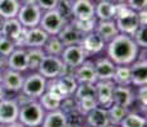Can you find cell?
<instances>
[{
	"instance_id": "1",
	"label": "cell",
	"mask_w": 147,
	"mask_h": 127,
	"mask_svg": "<svg viewBox=\"0 0 147 127\" xmlns=\"http://www.w3.org/2000/svg\"><path fill=\"white\" fill-rule=\"evenodd\" d=\"M107 57L115 65H131L140 53V47L131 36L118 33L111 41L106 43Z\"/></svg>"
},
{
	"instance_id": "2",
	"label": "cell",
	"mask_w": 147,
	"mask_h": 127,
	"mask_svg": "<svg viewBox=\"0 0 147 127\" xmlns=\"http://www.w3.org/2000/svg\"><path fill=\"white\" fill-rule=\"evenodd\" d=\"M115 24L119 31V33L127 36H133V33L140 27L138 23L137 12L127 5V3L121 4H115V17H114Z\"/></svg>"
},
{
	"instance_id": "3",
	"label": "cell",
	"mask_w": 147,
	"mask_h": 127,
	"mask_svg": "<svg viewBox=\"0 0 147 127\" xmlns=\"http://www.w3.org/2000/svg\"><path fill=\"white\" fill-rule=\"evenodd\" d=\"M45 109L37 99H31L19 106L18 121L26 127H40L45 117Z\"/></svg>"
},
{
	"instance_id": "4",
	"label": "cell",
	"mask_w": 147,
	"mask_h": 127,
	"mask_svg": "<svg viewBox=\"0 0 147 127\" xmlns=\"http://www.w3.org/2000/svg\"><path fill=\"white\" fill-rule=\"evenodd\" d=\"M73 70L74 69L68 67L59 56L45 55L37 69V72H40L46 80H49V79H55L64 74H73Z\"/></svg>"
},
{
	"instance_id": "5",
	"label": "cell",
	"mask_w": 147,
	"mask_h": 127,
	"mask_svg": "<svg viewBox=\"0 0 147 127\" xmlns=\"http://www.w3.org/2000/svg\"><path fill=\"white\" fill-rule=\"evenodd\" d=\"M41 15L42 10L35 3V0H24L23 4H21L17 19L24 28H33L37 27L40 23Z\"/></svg>"
},
{
	"instance_id": "6",
	"label": "cell",
	"mask_w": 147,
	"mask_h": 127,
	"mask_svg": "<svg viewBox=\"0 0 147 127\" xmlns=\"http://www.w3.org/2000/svg\"><path fill=\"white\" fill-rule=\"evenodd\" d=\"M67 23L68 22L58 13V10L53 9L42 13L38 27H41L49 36H56Z\"/></svg>"
},
{
	"instance_id": "7",
	"label": "cell",
	"mask_w": 147,
	"mask_h": 127,
	"mask_svg": "<svg viewBox=\"0 0 147 127\" xmlns=\"http://www.w3.org/2000/svg\"><path fill=\"white\" fill-rule=\"evenodd\" d=\"M45 90H46V79L40 72L32 71V74L24 76L23 86L21 90L23 94L33 99H37L42 93H45Z\"/></svg>"
},
{
	"instance_id": "8",
	"label": "cell",
	"mask_w": 147,
	"mask_h": 127,
	"mask_svg": "<svg viewBox=\"0 0 147 127\" xmlns=\"http://www.w3.org/2000/svg\"><path fill=\"white\" fill-rule=\"evenodd\" d=\"M131 67L132 86L147 85V61H146V49H141L138 57L129 65Z\"/></svg>"
},
{
	"instance_id": "9",
	"label": "cell",
	"mask_w": 147,
	"mask_h": 127,
	"mask_svg": "<svg viewBox=\"0 0 147 127\" xmlns=\"http://www.w3.org/2000/svg\"><path fill=\"white\" fill-rule=\"evenodd\" d=\"M60 59L64 64L70 69H76L77 66L87 60V55L84 53L83 49L81 45H70V46H65L60 55Z\"/></svg>"
},
{
	"instance_id": "10",
	"label": "cell",
	"mask_w": 147,
	"mask_h": 127,
	"mask_svg": "<svg viewBox=\"0 0 147 127\" xmlns=\"http://www.w3.org/2000/svg\"><path fill=\"white\" fill-rule=\"evenodd\" d=\"M23 72L16 71L12 69H5L1 72V86L7 93H19L23 86L24 76Z\"/></svg>"
},
{
	"instance_id": "11",
	"label": "cell",
	"mask_w": 147,
	"mask_h": 127,
	"mask_svg": "<svg viewBox=\"0 0 147 127\" xmlns=\"http://www.w3.org/2000/svg\"><path fill=\"white\" fill-rule=\"evenodd\" d=\"M19 104L17 103L16 98H7L0 100V123L10 125L18 121Z\"/></svg>"
},
{
	"instance_id": "12",
	"label": "cell",
	"mask_w": 147,
	"mask_h": 127,
	"mask_svg": "<svg viewBox=\"0 0 147 127\" xmlns=\"http://www.w3.org/2000/svg\"><path fill=\"white\" fill-rule=\"evenodd\" d=\"M81 47L83 49L84 53L87 55V57H91V56L98 55L100 52H102L106 47V43L97 33L95 32H90L87 35L83 36L81 41Z\"/></svg>"
},
{
	"instance_id": "13",
	"label": "cell",
	"mask_w": 147,
	"mask_h": 127,
	"mask_svg": "<svg viewBox=\"0 0 147 127\" xmlns=\"http://www.w3.org/2000/svg\"><path fill=\"white\" fill-rule=\"evenodd\" d=\"M113 80H97L96 86V100L100 107L109 108L113 104V90H114Z\"/></svg>"
},
{
	"instance_id": "14",
	"label": "cell",
	"mask_w": 147,
	"mask_h": 127,
	"mask_svg": "<svg viewBox=\"0 0 147 127\" xmlns=\"http://www.w3.org/2000/svg\"><path fill=\"white\" fill-rule=\"evenodd\" d=\"M73 76L78 84H95L97 81V76H96L94 61L84 60L80 66L73 70Z\"/></svg>"
},
{
	"instance_id": "15",
	"label": "cell",
	"mask_w": 147,
	"mask_h": 127,
	"mask_svg": "<svg viewBox=\"0 0 147 127\" xmlns=\"http://www.w3.org/2000/svg\"><path fill=\"white\" fill-rule=\"evenodd\" d=\"M113 103L131 108L136 103V94L132 85H114L113 90Z\"/></svg>"
},
{
	"instance_id": "16",
	"label": "cell",
	"mask_w": 147,
	"mask_h": 127,
	"mask_svg": "<svg viewBox=\"0 0 147 127\" xmlns=\"http://www.w3.org/2000/svg\"><path fill=\"white\" fill-rule=\"evenodd\" d=\"M84 125L90 127H107L110 125L107 108L100 106L95 107L92 111H90L84 116Z\"/></svg>"
},
{
	"instance_id": "17",
	"label": "cell",
	"mask_w": 147,
	"mask_h": 127,
	"mask_svg": "<svg viewBox=\"0 0 147 127\" xmlns=\"http://www.w3.org/2000/svg\"><path fill=\"white\" fill-rule=\"evenodd\" d=\"M72 15L74 19H88L95 17V4L91 0H73Z\"/></svg>"
},
{
	"instance_id": "18",
	"label": "cell",
	"mask_w": 147,
	"mask_h": 127,
	"mask_svg": "<svg viewBox=\"0 0 147 127\" xmlns=\"http://www.w3.org/2000/svg\"><path fill=\"white\" fill-rule=\"evenodd\" d=\"M47 38H49V35L38 25L33 28H27L26 36H24V47L26 49H30V47H42Z\"/></svg>"
},
{
	"instance_id": "19",
	"label": "cell",
	"mask_w": 147,
	"mask_h": 127,
	"mask_svg": "<svg viewBox=\"0 0 147 127\" xmlns=\"http://www.w3.org/2000/svg\"><path fill=\"white\" fill-rule=\"evenodd\" d=\"M94 65L97 80H111L113 75H114L115 64L107 56L96 59L94 61Z\"/></svg>"
},
{
	"instance_id": "20",
	"label": "cell",
	"mask_w": 147,
	"mask_h": 127,
	"mask_svg": "<svg viewBox=\"0 0 147 127\" xmlns=\"http://www.w3.org/2000/svg\"><path fill=\"white\" fill-rule=\"evenodd\" d=\"M8 69L16 70L19 72H24L27 67V51L26 49L16 47L14 51L8 56Z\"/></svg>"
},
{
	"instance_id": "21",
	"label": "cell",
	"mask_w": 147,
	"mask_h": 127,
	"mask_svg": "<svg viewBox=\"0 0 147 127\" xmlns=\"http://www.w3.org/2000/svg\"><path fill=\"white\" fill-rule=\"evenodd\" d=\"M56 36L63 42L64 46H70V45H80L84 35H82L77 28L73 27V25L68 22Z\"/></svg>"
},
{
	"instance_id": "22",
	"label": "cell",
	"mask_w": 147,
	"mask_h": 127,
	"mask_svg": "<svg viewBox=\"0 0 147 127\" xmlns=\"http://www.w3.org/2000/svg\"><path fill=\"white\" fill-rule=\"evenodd\" d=\"M95 32L105 41V43H107V42L111 41V39L119 33V31H118L114 19H109V21H97L96 22Z\"/></svg>"
},
{
	"instance_id": "23",
	"label": "cell",
	"mask_w": 147,
	"mask_h": 127,
	"mask_svg": "<svg viewBox=\"0 0 147 127\" xmlns=\"http://www.w3.org/2000/svg\"><path fill=\"white\" fill-rule=\"evenodd\" d=\"M22 31H23V25L19 23V21L17 18L5 19L4 25H3L1 31H0V36L16 42L17 38L21 36Z\"/></svg>"
},
{
	"instance_id": "24",
	"label": "cell",
	"mask_w": 147,
	"mask_h": 127,
	"mask_svg": "<svg viewBox=\"0 0 147 127\" xmlns=\"http://www.w3.org/2000/svg\"><path fill=\"white\" fill-rule=\"evenodd\" d=\"M67 123V114L61 109H56V111H50L45 113L40 127H65Z\"/></svg>"
},
{
	"instance_id": "25",
	"label": "cell",
	"mask_w": 147,
	"mask_h": 127,
	"mask_svg": "<svg viewBox=\"0 0 147 127\" xmlns=\"http://www.w3.org/2000/svg\"><path fill=\"white\" fill-rule=\"evenodd\" d=\"M115 17V4L109 0H100L95 5V18L97 21H109Z\"/></svg>"
},
{
	"instance_id": "26",
	"label": "cell",
	"mask_w": 147,
	"mask_h": 127,
	"mask_svg": "<svg viewBox=\"0 0 147 127\" xmlns=\"http://www.w3.org/2000/svg\"><path fill=\"white\" fill-rule=\"evenodd\" d=\"M111 80L115 85H132L129 65H115L114 75Z\"/></svg>"
},
{
	"instance_id": "27",
	"label": "cell",
	"mask_w": 147,
	"mask_h": 127,
	"mask_svg": "<svg viewBox=\"0 0 147 127\" xmlns=\"http://www.w3.org/2000/svg\"><path fill=\"white\" fill-rule=\"evenodd\" d=\"M27 51V67L31 71H37L42 59L45 57V51L42 47H30L26 49Z\"/></svg>"
},
{
	"instance_id": "28",
	"label": "cell",
	"mask_w": 147,
	"mask_h": 127,
	"mask_svg": "<svg viewBox=\"0 0 147 127\" xmlns=\"http://www.w3.org/2000/svg\"><path fill=\"white\" fill-rule=\"evenodd\" d=\"M21 8L19 0H0V15L4 19L17 18Z\"/></svg>"
},
{
	"instance_id": "29",
	"label": "cell",
	"mask_w": 147,
	"mask_h": 127,
	"mask_svg": "<svg viewBox=\"0 0 147 127\" xmlns=\"http://www.w3.org/2000/svg\"><path fill=\"white\" fill-rule=\"evenodd\" d=\"M120 127H146L147 126V120L146 114L143 116L142 113L138 112L129 111L128 113L124 116V118L120 122Z\"/></svg>"
},
{
	"instance_id": "30",
	"label": "cell",
	"mask_w": 147,
	"mask_h": 127,
	"mask_svg": "<svg viewBox=\"0 0 147 127\" xmlns=\"http://www.w3.org/2000/svg\"><path fill=\"white\" fill-rule=\"evenodd\" d=\"M38 103L41 104V107L45 109V112H50V111H56V109L60 108V104H61V99L55 95H53L51 93L46 92L42 93L40 97L37 98Z\"/></svg>"
},
{
	"instance_id": "31",
	"label": "cell",
	"mask_w": 147,
	"mask_h": 127,
	"mask_svg": "<svg viewBox=\"0 0 147 127\" xmlns=\"http://www.w3.org/2000/svg\"><path fill=\"white\" fill-rule=\"evenodd\" d=\"M64 45L63 42L59 39L58 36H49V38L46 39L45 45L42 46V50L45 51L46 55H50V56H59L60 57L61 52L64 50Z\"/></svg>"
},
{
	"instance_id": "32",
	"label": "cell",
	"mask_w": 147,
	"mask_h": 127,
	"mask_svg": "<svg viewBox=\"0 0 147 127\" xmlns=\"http://www.w3.org/2000/svg\"><path fill=\"white\" fill-rule=\"evenodd\" d=\"M58 81L61 85V89H63L67 98L72 97V95L74 94L76 89H77V86H78V83H77V80H76V78L73 76V74H64V75L58 76Z\"/></svg>"
},
{
	"instance_id": "33",
	"label": "cell",
	"mask_w": 147,
	"mask_h": 127,
	"mask_svg": "<svg viewBox=\"0 0 147 127\" xmlns=\"http://www.w3.org/2000/svg\"><path fill=\"white\" fill-rule=\"evenodd\" d=\"M129 112V108H125L123 106L113 103L111 106L107 108V116H109V121L110 125H117L119 126L121 120L124 118V116Z\"/></svg>"
},
{
	"instance_id": "34",
	"label": "cell",
	"mask_w": 147,
	"mask_h": 127,
	"mask_svg": "<svg viewBox=\"0 0 147 127\" xmlns=\"http://www.w3.org/2000/svg\"><path fill=\"white\" fill-rule=\"evenodd\" d=\"M96 22H97V19L94 17V18H88V19H74L73 18L69 23L72 24L73 27L77 28L82 35H87V33L95 31Z\"/></svg>"
},
{
	"instance_id": "35",
	"label": "cell",
	"mask_w": 147,
	"mask_h": 127,
	"mask_svg": "<svg viewBox=\"0 0 147 127\" xmlns=\"http://www.w3.org/2000/svg\"><path fill=\"white\" fill-rule=\"evenodd\" d=\"M73 97L76 99H81V98H96L95 84H78Z\"/></svg>"
},
{
	"instance_id": "36",
	"label": "cell",
	"mask_w": 147,
	"mask_h": 127,
	"mask_svg": "<svg viewBox=\"0 0 147 127\" xmlns=\"http://www.w3.org/2000/svg\"><path fill=\"white\" fill-rule=\"evenodd\" d=\"M77 100V109L82 116H86L90 111L97 107V100L96 98H81V99H76Z\"/></svg>"
},
{
	"instance_id": "37",
	"label": "cell",
	"mask_w": 147,
	"mask_h": 127,
	"mask_svg": "<svg viewBox=\"0 0 147 127\" xmlns=\"http://www.w3.org/2000/svg\"><path fill=\"white\" fill-rule=\"evenodd\" d=\"M55 9L58 10V13L60 14L67 22H70L73 19L72 1H70V0H58V4H56Z\"/></svg>"
},
{
	"instance_id": "38",
	"label": "cell",
	"mask_w": 147,
	"mask_h": 127,
	"mask_svg": "<svg viewBox=\"0 0 147 127\" xmlns=\"http://www.w3.org/2000/svg\"><path fill=\"white\" fill-rule=\"evenodd\" d=\"M146 35H147V25H140L137 28V31L133 33L132 38L133 41L136 42L140 49H146L147 47V38H146Z\"/></svg>"
},
{
	"instance_id": "39",
	"label": "cell",
	"mask_w": 147,
	"mask_h": 127,
	"mask_svg": "<svg viewBox=\"0 0 147 127\" xmlns=\"http://www.w3.org/2000/svg\"><path fill=\"white\" fill-rule=\"evenodd\" d=\"M136 94V102L140 104V107L142 108V111L146 114V106H147V100H146V95H147V86H137V90L134 92Z\"/></svg>"
},
{
	"instance_id": "40",
	"label": "cell",
	"mask_w": 147,
	"mask_h": 127,
	"mask_svg": "<svg viewBox=\"0 0 147 127\" xmlns=\"http://www.w3.org/2000/svg\"><path fill=\"white\" fill-rule=\"evenodd\" d=\"M14 49H16V45H14L13 41L0 36V53H3L5 56H9L14 51Z\"/></svg>"
},
{
	"instance_id": "41",
	"label": "cell",
	"mask_w": 147,
	"mask_h": 127,
	"mask_svg": "<svg viewBox=\"0 0 147 127\" xmlns=\"http://www.w3.org/2000/svg\"><path fill=\"white\" fill-rule=\"evenodd\" d=\"M35 3L41 8V10H53L56 8L58 0H35Z\"/></svg>"
},
{
	"instance_id": "42",
	"label": "cell",
	"mask_w": 147,
	"mask_h": 127,
	"mask_svg": "<svg viewBox=\"0 0 147 127\" xmlns=\"http://www.w3.org/2000/svg\"><path fill=\"white\" fill-rule=\"evenodd\" d=\"M125 3L131 9L136 10V12H140L142 9H146L147 0H127Z\"/></svg>"
},
{
	"instance_id": "43",
	"label": "cell",
	"mask_w": 147,
	"mask_h": 127,
	"mask_svg": "<svg viewBox=\"0 0 147 127\" xmlns=\"http://www.w3.org/2000/svg\"><path fill=\"white\" fill-rule=\"evenodd\" d=\"M137 17H138V23H140V25H147L146 9H142V10H140V12H137Z\"/></svg>"
},
{
	"instance_id": "44",
	"label": "cell",
	"mask_w": 147,
	"mask_h": 127,
	"mask_svg": "<svg viewBox=\"0 0 147 127\" xmlns=\"http://www.w3.org/2000/svg\"><path fill=\"white\" fill-rule=\"evenodd\" d=\"M8 67V56L0 53V70H5Z\"/></svg>"
},
{
	"instance_id": "45",
	"label": "cell",
	"mask_w": 147,
	"mask_h": 127,
	"mask_svg": "<svg viewBox=\"0 0 147 127\" xmlns=\"http://www.w3.org/2000/svg\"><path fill=\"white\" fill-rule=\"evenodd\" d=\"M65 127H83L82 123H77V122H68Z\"/></svg>"
},
{
	"instance_id": "46",
	"label": "cell",
	"mask_w": 147,
	"mask_h": 127,
	"mask_svg": "<svg viewBox=\"0 0 147 127\" xmlns=\"http://www.w3.org/2000/svg\"><path fill=\"white\" fill-rule=\"evenodd\" d=\"M7 127H26L24 125H22L19 121H16V122H13V123H10V125H7Z\"/></svg>"
},
{
	"instance_id": "47",
	"label": "cell",
	"mask_w": 147,
	"mask_h": 127,
	"mask_svg": "<svg viewBox=\"0 0 147 127\" xmlns=\"http://www.w3.org/2000/svg\"><path fill=\"white\" fill-rule=\"evenodd\" d=\"M7 97V92L4 90V88L1 86V84H0V100L4 99V98Z\"/></svg>"
},
{
	"instance_id": "48",
	"label": "cell",
	"mask_w": 147,
	"mask_h": 127,
	"mask_svg": "<svg viewBox=\"0 0 147 127\" xmlns=\"http://www.w3.org/2000/svg\"><path fill=\"white\" fill-rule=\"evenodd\" d=\"M109 1L114 3V4H121V3H125L127 0H109Z\"/></svg>"
},
{
	"instance_id": "49",
	"label": "cell",
	"mask_w": 147,
	"mask_h": 127,
	"mask_svg": "<svg viewBox=\"0 0 147 127\" xmlns=\"http://www.w3.org/2000/svg\"><path fill=\"white\" fill-rule=\"evenodd\" d=\"M4 22H5V19L3 18L1 15H0V31H1V28H3V25H4Z\"/></svg>"
},
{
	"instance_id": "50",
	"label": "cell",
	"mask_w": 147,
	"mask_h": 127,
	"mask_svg": "<svg viewBox=\"0 0 147 127\" xmlns=\"http://www.w3.org/2000/svg\"><path fill=\"white\" fill-rule=\"evenodd\" d=\"M107 127H120V126H117V125H109Z\"/></svg>"
},
{
	"instance_id": "51",
	"label": "cell",
	"mask_w": 147,
	"mask_h": 127,
	"mask_svg": "<svg viewBox=\"0 0 147 127\" xmlns=\"http://www.w3.org/2000/svg\"><path fill=\"white\" fill-rule=\"evenodd\" d=\"M1 72H3V71L0 70V84H1Z\"/></svg>"
},
{
	"instance_id": "52",
	"label": "cell",
	"mask_w": 147,
	"mask_h": 127,
	"mask_svg": "<svg viewBox=\"0 0 147 127\" xmlns=\"http://www.w3.org/2000/svg\"><path fill=\"white\" fill-rule=\"evenodd\" d=\"M0 127H7V125H3V123H0Z\"/></svg>"
},
{
	"instance_id": "53",
	"label": "cell",
	"mask_w": 147,
	"mask_h": 127,
	"mask_svg": "<svg viewBox=\"0 0 147 127\" xmlns=\"http://www.w3.org/2000/svg\"><path fill=\"white\" fill-rule=\"evenodd\" d=\"M83 127H90V126H87V125H83Z\"/></svg>"
},
{
	"instance_id": "54",
	"label": "cell",
	"mask_w": 147,
	"mask_h": 127,
	"mask_svg": "<svg viewBox=\"0 0 147 127\" xmlns=\"http://www.w3.org/2000/svg\"><path fill=\"white\" fill-rule=\"evenodd\" d=\"M70 1H73V0H70Z\"/></svg>"
}]
</instances>
